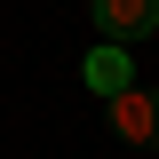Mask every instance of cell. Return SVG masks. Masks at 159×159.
Returning <instances> with one entry per match:
<instances>
[{
    "label": "cell",
    "instance_id": "1",
    "mask_svg": "<svg viewBox=\"0 0 159 159\" xmlns=\"http://www.w3.org/2000/svg\"><path fill=\"white\" fill-rule=\"evenodd\" d=\"M111 135L135 143V151H159V88H119L111 96Z\"/></svg>",
    "mask_w": 159,
    "mask_h": 159
},
{
    "label": "cell",
    "instance_id": "2",
    "mask_svg": "<svg viewBox=\"0 0 159 159\" xmlns=\"http://www.w3.org/2000/svg\"><path fill=\"white\" fill-rule=\"evenodd\" d=\"M88 8H96V32L119 40V48H135V40L159 32V0H88Z\"/></svg>",
    "mask_w": 159,
    "mask_h": 159
},
{
    "label": "cell",
    "instance_id": "3",
    "mask_svg": "<svg viewBox=\"0 0 159 159\" xmlns=\"http://www.w3.org/2000/svg\"><path fill=\"white\" fill-rule=\"evenodd\" d=\"M80 80L111 103L119 88H135V64H127V48H119V40H96V48H88V64H80Z\"/></svg>",
    "mask_w": 159,
    "mask_h": 159
}]
</instances>
